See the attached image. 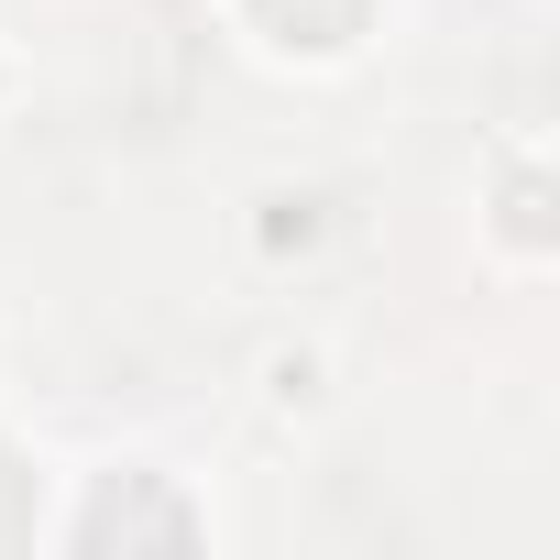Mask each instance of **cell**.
I'll return each instance as SVG.
<instances>
[{"mask_svg":"<svg viewBox=\"0 0 560 560\" xmlns=\"http://www.w3.org/2000/svg\"><path fill=\"white\" fill-rule=\"evenodd\" d=\"M308 231H319V209H308V198H275V220H264V242H275V253L308 242Z\"/></svg>","mask_w":560,"mask_h":560,"instance_id":"obj_4","label":"cell"},{"mask_svg":"<svg viewBox=\"0 0 560 560\" xmlns=\"http://www.w3.org/2000/svg\"><path fill=\"white\" fill-rule=\"evenodd\" d=\"M110 538H187V505H165V494H100L89 505V549H110Z\"/></svg>","mask_w":560,"mask_h":560,"instance_id":"obj_2","label":"cell"},{"mask_svg":"<svg viewBox=\"0 0 560 560\" xmlns=\"http://www.w3.org/2000/svg\"><path fill=\"white\" fill-rule=\"evenodd\" d=\"M253 23L275 34V45H352V23H363V0H253Z\"/></svg>","mask_w":560,"mask_h":560,"instance_id":"obj_1","label":"cell"},{"mask_svg":"<svg viewBox=\"0 0 560 560\" xmlns=\"http://www.w3.org/2000/svg\"><path fill=\"white\" fill-rule=\"evenodd\" d=\"M23 527H34V494H23L12 451H0V549H23Z\"/></svg>","mask_w":560,"mask_h":560,"instance_id":"obj_3","label":"cell"}]
</instances>
